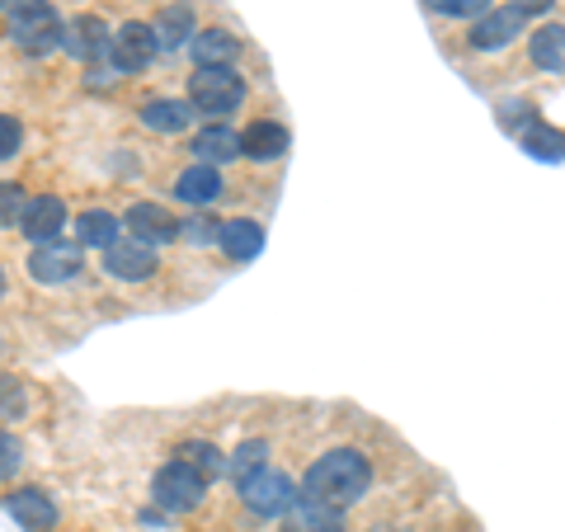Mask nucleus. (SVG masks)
<instances>
[{
  "mask_svg": "<svg viewBox=\"0 0 565 532\" xmlns=\"http://www.w3.org/2000/svg\"><path fill=\"white\" fill-rule=\"evenodd\" d=\"M174 457H180V462H189V467H199L207 481L226 471V453L217 448V443H207V438H184L180 448H174Z\"/></svg>",
  "mask_w": 565,
  "mask_h": 532,
  "instance_id": "nucleus-25",
  "label": "nucleus"
},
{
  "mask_svg": "<svg viewBox=\"0 0 565 532\" xmlns=\"http://www.w3.org/2000/svg\"><path fill=\"white\" fill-rule=\"evenodd\" d=\"M85 269V251L76 241H47V245H33L29 255V278L43 283V288H66V283H76Z\"/></svg>",
  "mask_w": 565,
  "mask_h": 532,
  "instance_id": "nucleus-6",
  "label": "nucleus"
},
{
  "mask_svg": "<svg viewBox=\"0 0 565 532\" xmlns=\"http://www.w3.org/2000/svg\"><path fill=\"white\" fill-rule=\"evenodd\" d=\"M236 490H241V504L250 509V513H259V519H282V513L297 504V494H302L292 476H282V471H274V467L245 476Z\"/></svg>",
  "mask_w": 565,
  "mask_h": 532,
  "instance_id": "nucleus-5",
  "label": "nucleus"
},
{
  "mask_svg": "<svg viewBox=\"0 0 565 532\" xmlns=\"http://www.w3.org/2000/svg\"><path fill=\"white\" fill-rule=\"evenodd\" d=\"M189 104L203 118H226L245 104V76L236 66H199L189 81Z\"/></svg>",
  "mask_w": 565,
  "mask_h": 532,
  "instance_id": "nucleus-2",
  "label": "nucleus"
},
{
  "mask_svg": "<svg viewBox=\"0 0 565 532\" xmlns=\"http://www.w3.org/2000/svg\"><path fill=\"white\" fill-rule=\"evenodd\" d=\"M141 128L147 132H161V137H180L193 128V104L189 99H147L137 109Z\"/></svg>",
  "mask_w": 565,
  "mask_h": 532,
  "instance_id": "nucleus-19",
  "label": "nucleus"
},
{
  "mask_svg": "<svg viewBox=\"0 0 565 532\" xmlns=\"http://www.w3.org/2000/svg\"><path fill=\"white\" fill-rule=\"evenodd\" d=\"M288 128L282 123H274V118H255L250 128L241 132V161H255V166H274V161H282L288 156Z\"/></svg>",
  "mask_w": 565,
  "mask_h": 532,
  "instance_id": "nucleus-13",
  "label": "nucleus"
},
{
  "mask_svg": "<svg viewBox=\"0 0 565 532\" xmlns=\"http://www.w3.org/2000/svg\"><path fill=\"white\" fill-rule=\"evenodd\" d=\"M156 269H161V259H156L151 245H141L132 236L114 241L109 251H104V274L118 278V283H147Z\"/></svg>",
  "mask_w": 565,
  "mask_h": 532,
  "instance_id": "nucleus-11",
  "label": "nucleus"
},
{
  "mask_svg": "<svg viewBox=\"0 0 565 532\" xmlns=\"http://www.w3.org/2000/svg\"><path fill=\"white\" fill-rule=\"evenodd\" d=\"M156 57H161V43H156V29L151 24H122L109 43V62L118 76H137V71H147Z\"/></svg>",
  "mask_w": 565,
  "mask_h": 532,
  "instance_id": "nucleus-8",
  "label": "nucleus"
},
{
  "mask_svg": "<svg viewBox=\"0 0 565 532\" xmlns=\"http://www.w3.org/2000/svg\"><path fill=\"white\" fill-rule=\"evenodd\" d=\"M367 532H411V528H401V523H377V528H367Z\"/></svg>",
  "mask_w": 565,
  "mask_h": 532,
  "instance_id": "nucleus-35",
  "label": "nucleus"
},
{
  "mask_svg": "<svg viewBox=\"0 0 565 532\" xmlns=\"http://www.w3.org/2000/svg\"><path fill=\"white\" fill-rule=\"evenodd\" d=\"M189 156H193L199 166H217V170L232 166V161H241V132L226 128V123H207V128L193 132Z\"/></svg>",
  "mask_w": 565,
  "mask_h": 532,
  "instance_id": "nucleus-14",
  "label": "nucleus"
},
{
  "mask_svg": "<svg viewBox=\"0 0 565 532\" xmlns=\"http://www.w3.org/2000/svg\"><path fill=\"white\" fill-rule=\"evenodd\" d=\"M203 494H207V476L199 467L180 462V457H170V462L151 476V500L166 513H193L203 504Z\"/></svg>",
  "mask_w": 565,
  "mask_h": 532,
  "instance_id": "nucleus-3",
  "label": "nucleus"
},
{
  "mask_svg": "<svg viewBox=\"0 0 565 532\" xmlns=\"http://www.w3.org/2000/svg\"><path fill=\"white\" fill-rule=\"evenodd\" d=\"M222 251H226V259H236V264H245V259H255L259 251H264V226L255 222V217H236V222H222Z\"/></svg>",
  "mask_w": 565,
  "mask_h": 532,
  "instance_id": "nucleus-22",
  "label": "nucleus"
},
{
  "mask_svg": "<svg viewBox=\"0 0 565 532\" xmlns=\"http://www.w3.org/2000/svg\"><path fill=\"white\" fill-rule=\"evenodd\" d=\"M71 241L81 245V251H109L114 241H122L128 232H122V222L114 217V212H104V208H85V212H76V217H71Z\"/></svg>",
  "mask_w": 565,
  "mask_h": 532,
  "instance_id": "nucleus-18",
  "label": "nucleus"
},
{
  "mask_svg": "<svg viewBox=\"0 0 565 532\" xmlns=\"http://www.w3.org/2000/svg\"><path fill=\"white\" fill-rule=\"evenodd\" d=\"M62 33H66V24L57 20V10L43 6V0H33V6L10 14V43L20 52H29V57H47V52H57Z\"/></svg>",
  "mask_w": 565,
  "mask_h": 532,
  "instance_id": "nucleus-4",
  "label": "nucleus"
},
{
  "mask_svg": "<svg viewBox=\"0 0 565 532\" xmlns=\"http://www.w3.org/2000/svg\"><path fill=\"white\" fill-rule=\"evenodd\" d=\"M226 193V180H222V170L217 166H199L193 161L189 170H180V180H174V199H180L184 208H212Z\"/></svg>",
  "mask_w": 565,
  "mask_h": 532,
  "instance_id": "nucleus-17",
  "label": "nucleus"
},
{
  "mask_svg": "<svg viewBox=\"0 0 565 532\" xmlns=\"http://www.w3.org/2000/svg\"><path fill=\"white\" fill-rule=\"evenodd\" d=\"M527 52H533V66L565 71V24H542L533 39H527Z\"/></svg>",
  "mask_w": 565,
  "mask_h": 532,
  "instance_id": "nucleus-23",
  "label": "nucleus"
},
{
  "mask_svg": "<svg viewBox=\"0 0 565 532\" xmlns=\"http://www.w3.org/2000/svg\"><path fill=\"white\" fill-rule=\"evenodd\" d=\"M71 222L66 203L57 199V193H33V199L24 203V217H20V236L29 245H47V241H62Z\"/></svg>",
  "mask_w": 565,
  "mask_h": 532,
  "instance_id": "nucleus-10",
  "label": "nucleus"
},
{
  "mask_svg": "<svg viewBox=\"0 0 565 532\" xmlns=\"http://www.w3.org/2000/svg\"><path fill=\"white\" fill-rule=\"evenodd\" d=\"M180 236H184V241H193V245H217V241H222V222L212 217L207 208H199V212H193V217H184Z\"/></svg>",
  "mask_w": 565,
  "mask_h": 532,
  "instance_id": "nucleus-27",
  "label": "nucleus"
},
{
  "mask_svg": "<svg viewBox=\"0 0 565 532\" xmlns=\"http://www.w3.org/2000/svg\"><path fill=\"white\" fill-rule=\"evenodd\" d=\"M109 43H114V33L104 29V20H95V14H81V20H71L66 33H62V47L76 62H109Z\"/></svg>",
  "mask_w": 565,
  "mask_h": 532,
  "instance_id": "nucleus-15",
  "label": "nucleus"
},
{
  "mask_svg": "<svg viewBox=\"0 0 565 532\" xmlns=\"http://www.w3.org/2000/svg\"><path fill=\"white\" fill-rule=\"evenodd\" d=\"M514 6H519L523 14H546V10L556 6V0H514Z\"/></svg>",
  "mask_w": 565,
  "mask_h": 532,
  "instance_id": "nucleus-33",
  "label": "nucleus"
},
{
  "mask_svg": "<svg viewBox=\"0 0 565 532\" xmlns=\"http://www.w3.org/2000/svg\"><path fill=\"white\" fill-rule=\"evenodd\" d=\"M6 509L20 519L24 532H52L57 528V500L43 486H14L6 494Z\"/></svg>",
  "mask_w": 565,
  "mask_h": 532,
  "instance_id": "nucleus-12",
  "label": "nucleus"
},
{
  "mask_svg": "<svg viewBox=\"0 0 565 532\" xmlns=\"http://www.w3.org/2000/svg\"><path fill=\"white\" fill-rule=\"evenodd\" d=\"M24 189L20 184H0V232H10V226H20L24 217Z\"/></svg>",
  "mask_w": 565,
  "mask_h": 532,
  "instance_id": "nucleus-30",
  "label": "nucleus"
},
{
  "mask_svg": "<svg viewBox=\"0 0 565 532\" xmlns=\"http://www.w3.org/2000/svg\"><path fill=\"white\" fill-rule=\"evenodd\" d=\"M156 43H161V52H180L193 43V6H184V0H174V6H166L161 14H156Z\"/></svg>",
  "mask_w": 565,
  "mask_h": 532,
  "instance_id": "nucleus-20",
  "label": "nucleus"
},
{
  "mask_svg": "<svg viewBox=\"0 0 565 532\" xmlns=\"http://www.w3.org/2000/svg\"><path fill=\"white\" fill-rule=\"evenodd\" d=\"M523 147L537 156V161H561L565 156V137L556 128H542V123H533V128L523 132Z\"/></svg>",
  "mask_w": 565,
  "mask_h": 532,
  "instance_id": "nucleus-26",
  "label": "nucleus"
},
{
  "mask_svg": "<svg viewBox=\"0 0 565 532\" xmlns=\"http://www.w3.org/2000/svg\"><path fill=\"white\" fill-rule=\"evenodd\" d=\"M367 490H373V462L359 448H330L302 476V494H316V500H326L334 509L359 504Z\"/></svg>",
  "mask_w": 565,
  "mask_h": 532,
  "instance_id": "nucleus-1",
  "label": "nucleus"
},
{
  "mask_svg": "<svg viewBox=\"0 0 565 532\" xmlns=\"http://www.w3.org/2000/svg\"><path fill=\"white\" fill-rule=\"evenodd\" d=\"M193 62L199 66H236L241 57V39L236 33H226V29H203V33H193Z\"/></svg>",
  "mask_w": 565,
  "mask_h": 532,
  "instance_id": "nucleus-21",
  "label": "nucleus"
},
{
  "mask_svg": "<svg viewBox=\"0 0 565 532\" xmlns=\"http://www.w3.org/2000/svg\"><path fill=\"white\" fill-rule=\"evenodd\" d=\"M14 415H24V382L0 372V419H14Z\"/></svg>",
  "mask_w": 565,
  "mask_h": 532,
  "instance_id": "nucleus-31",
  "label": "nucleus"
},
{
  "mask_svg": "<svg viewBox=\"0 0 565 532\" xmlns=\"http://www.w3.org/2000/svg\"><path fill=\"white\" fill-rule=\"evenodd\" d=\"M24 6H33V0H0V10H6V14H14V10H24Z\"/></svg>",
  "mask_w": 565,
  "mask_h": 532,
  "instance_id": "nucleus-34",
  "label": "nucleus"
},
{
  "mask_svg": "<svg viewBox=\"0 0 565 532\" xmlns=\"http://www.w3.org/2000/svg\"><path fill=\"white\" fill-rule=\"evenodd\" d=\"M0 297H6V269H0Z\"/></svg>",
  "mask_w": 565,
  "mask_h": 532,
  "instance_id": "nucleus-36",
  "label": "nucleus"
},
{
  "mask_svg": "<svg viewBox=\"0 0 565 532\" xmlns=\"http://www.w3.org/2000/svg\"><path fill=\"white\" fill-rule=\"evenodd\" d=\"M24 147V123L14 114H0V161H14Z\"/></svg>",
  "mask_w": 565,
  "mask_h": 532,
  "instance_id": "nucleus-32",
  "label": "nucleus"
},
{
  "mask_svg": "<svg viewBox=\"0 0 565 532\" xmlns=\"http://www.w3.org/2000/svg\"><path fill=\"white\" fill-rule=\"evenodd\" d=\"M24 471V443L14 438L10 429H0V486L14 481Z\"/></svg>",
  "mask_w": 565,
  "mask_h": 532,
  "instance_id": "nucleus-28",
  "label": "nucleus"
},
{
  "mask_svg": "<svg viewBox=\"0 0 565 532\" xmlns=\"http://www.w3.org/2000/svg\"><path fill=\"white\" fill-rule=\"evenodd\" d=\"M434 14H448V20H481L490 10V0H424Z\"/></svg>",
  "mask_w": 565,
  "mask_h": 532,
  "instance_id": "nucleus-29",
  "label": "nucleus"
},
{
  "mask_svg": "<svg viewBox=\"0 0 565 532\" xmlns=\"http://www.w3.org/2000/svg\"><path fill=\"white\" fill-rule=\"evenodd\" d=\"M523 29H527V14L514 6V0H509V6H490L481 20L471 24L467 43H471L476 52H500V47H509V43H519Z\"/></svg>",
  "mask_w": 565,
  "mask_h": 532,
  "instance_id": "nucleus-7",
  "label": "nucleus"
},
{
  "mask_svg": "<svg viewBox=\"0 0 565 532\" xmlns=\"http://www.w3.org/2000/svg\"><path fill=\"white\" fill-rule=\"evenodd\" d=\"M269 453H274V448H269V438H245L241 448L226 457V476H232V481L241 486L245 476H255V471L269 467Z\"/></svg>",
  "mask_w": 565,
  "mask_h": 532,
  "instance_id": "nucleus-24",
  "label": "nucleus"
},
{
  "mask_svg": "<svg viewBox=\"0 0 565 532\" xmlns=\"http://www.w3.org/2000/svg\"><path fill=\"white\" fill-rule=\"evenodd\" d=\"M122 226H128V236L141 241V245H170V241H180V217L166 208V203H151V199H141L128 208V217H122Z\"/></svg>",
  "mask_w": 565,
  "mask_h": 532,
  "instance_id": "nucleus-9",
  "label": "nucleus"
},
{
  "mask_svg": "<svg viewBox=\"0 0 565 532\" xmlns=\"http://www.w3.org/2000/svg\"><path fill=\"white\" fill-rule=\"evenodd\" d=\"M282 532H349L344 509H334L316 494H297V504L282 513Z\"/></svg>",
  "mask_w": 565,
  "mask_h": 532,
  "instance_id": "nucleus-16",
  "label": "nucleus"
}]
</instances>
